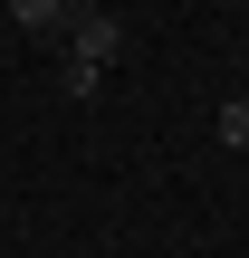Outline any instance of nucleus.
I'll return each mask as SVG.
<instances>
[{
	"mask_svg": "<svg viewBox=\"0 0 249 258\" xmlns=\"http://www.w3.org/2000/svg\"><path fill=\"white\" fill-rule=\"evenodd\" d=\"M67 57L106 77V67L125 57V19H115V10H86V0H77V19H67Z\"/></svg>",
	"mask_w": 249,
	"mask_h": 258,
	"instance_id": "obj_1",
	"label": "nucleus"
},
{
	"mask_svg": "<svg viewBox=\"0 0 249 258\" xmlns=\"http://www.w3.org/2000/svg\"><path fill=\"white\" fill-rule=\"evenodd\" d=\"M10 19H19L29 38H58V29L77 19V0H10Z\"/></svg>",
	"mask_w": 249,
	"mask_h": 258,
	"instance_id": "obj_2",
	"label": "nucleus"
},
{
	"mask_svg": "<svg viewBox=\"0 0 249 258\" xmlns=\"http://www.w3.org/2000/svg\"><path fill=\"white\" fill-rule=\"evenodd\" d=\"M221 144H230V153H249V96H230V105H221Z\"/></svg>",
	"mask_w": 249,
	"mask_h": 258,
	"instance_id": "obj_3",
	"label": "nucleus"
},
{
	"mask_svg": "<svg viewBox=\"0 0 249 258\" xmlns=\"http://www.w3.org/2000/svg\"><path fill=\"white\" fill-rule=\"evenodd\" d=\"M240 10H249V0H240Z\"/></svg>",
	"mask_w": 249,
	"mask_h": 258,
	"instance_id": "obj_4",
	"label": "nucleus"
}]
</instances>
